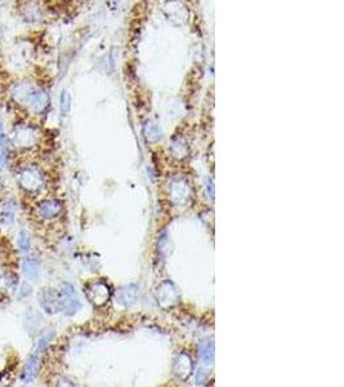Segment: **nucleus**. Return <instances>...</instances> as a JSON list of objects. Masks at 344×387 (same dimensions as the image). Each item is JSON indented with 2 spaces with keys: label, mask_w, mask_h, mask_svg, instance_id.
Returning <instances> with one entry per match:
<instances>
[{
  "label": "nucleus",
  "mask_w": 344,
  "mask_h": 387,
  "mask_svg": "<svg viewBox=\"0 0 344 387\" xmlns=\"http://www.w3.org/2000/svg\"><path fill=\"white\" fill-rule=\"evenodd\" d=\"M31 91L32 87L30 86L29 83H18L12 88V96L15 97L18 102H25L27 96L31 93Z\"/></svg>",
  "instance_id": "nucleus-10"
},
{
  "label": "nucleus",
  "mask_w": 344,
  "mask_h": 387,
  "mask_svg": "<svg viewBox=\"0 0 344 387\" xmlns=\"http://www.w3.org/2000/svg\"><path fill=\"white\" fill-rule=\"evenodd\" d=\"M15 221V207L13 204L8 203L3 208V213H2V222L6 225H12Z\"/></svg>",
  "instance_id": "nucleus-14"
},
{
  "label": "nucleus",
  "mask_w": 344,
  "mask_h": 387,
  "mask_svg": "<svg viewBox=\"0 0 344 387\" xmlns=\"http://www.w3.org/2000/svg\"><path fill=\"white\" fill-rule=\"evenodd\" d=\"M60 301H61V310H63V313L66 315L71 316L81 307L80 305L79 299L76 296V290L72 287L71 284L68 283H63L62 288H61V294H60Z\"/></svg>",
  "instance_id": "nucleus-2"
},
{
  "label": "nucleus",
  "mask_w": 344,
  "mask_h": 387,
  "mask_svg": "<svg viewBox=\"0 0 344 387\" xmlns=\"http://www.w3.org/2000/svg\"><path fill=\"white\" fill-rule=\"evenodd\" d=\"M2 34H3V32H2V27H0V37H2Z\"/></svg>",
  "instance_id": "nucleus-20"
},
{
  "label": "nucleus",
  "mask_w": 344,
  "mask_h": 387,
  "mask_svg": "<svg viewBox=\"0 0 344 387\" xmlns=\"http://www.w3.org/2000/svg\"><path fill=\"white\" fill-rule=\"evenodd\" d=\"M40 17V12L39 9H37V7L35 6H27L25 8V18L27 21H36L39 20Z\"/></svg>",
  "instance_id": "nucleus-17"
},
{
  "label": "nucleus",
  "mask_w": 344,
  "mask_h": 387,
  "mask_svg": "<svg viewBox=\"0 0 344 387\" xmlns=\"http://www.w3.org/2000/svg\"><path fill=\"white\" fill-rule=\"evenodd\" d=\"M70 108H71V96L67 91H63L61 94V114L66 117L70 112Z\"/></svg>",
  "instance_id": "nucleus-15"
},
{
  "label": "nucleus",
  "mask_w": 344,
  "mask_h": 387,
  "mask_svg": "<svg viewBox=\"0 0 344 387\" xmlns=\"http://www.w3.org/2000/svg\"><path fill=\"white\" fill-rule=\"evenodd\" d=\"M85 294L94 306H102L110 298V288L102 282L93 283L85 289Z\"/></svg>",
  "instance_id": "nucleus-5"
},
{
  "label": "nucleus",
  "mask_w": 344,
  "mask_h": 387,
  "mask_svg": "<svg viewBox=\"0 0 344 387\" xmlns=\"http://www.w3.org/2000/svg\"><path fill=\"white\" fill-rule=\"evenodd\" d=\"M37 299H39V303L41 306L44 311L47 314H56L61 310V301H60V294L53 289H49V288H46V289L40 290L39 296H37Z\"/></svg>",
  "instance_id": "nucleus-4"
},
{
  "label": "nucleus",
  "mask_w": 344,
  "mask_h": 387,
  "mask_svg": "<svg viewBox=\"0 0 344 387\" xmlns=\"http://www.w3.org/2000/svg\"><path fill=\"white\" fill-rule=\"evenodd\" d=\"M37 211H39L40 216L43 217V218L51 219L54 218V217H57L58 214L61 213V211H62V204H61V202H58V200L56 199L43 200V202L37 205Z\"/></svg>",
  "instance_id": "nucleus-7"
},
{
  "label": "nucleus",
  "mask_w": 344,
  "mask_h": 387,
  "mask_svg": "<svg viewBox=\"0 0 344 387\" xmlns=\"http://www.w3.org/2000/svg\"><path fill=\"white\" fill-rule=\"evenodd\" d=\"M30 245H31V242H30L29 234L26 231H21L20 235H18V247H20V249L22 252H27L30 249Z\"/></svg>",
  "instance_id": "nucleus-16"
},
{
  "label": "nucleus",
  "mask_w": 344,
  "mask_h": 387,
  "mask_svg": "<svg viewBox=\"0 0 344 387\" xmlns=\"http://www.w3.org/2000/svg\"><path fill=\"white\" fill-rule=\"evenodd\" d=\"M37 140V134L32 127L20 126L15 129L13 136H12V142L15 143L17 147L25 148L34 145Z\"/></svg>",
  "instance_id": "nucleus-3"
},
{
  "label": "nucleus",
  "mask_w": 344,
  "mask_h": 387,
  "mask_svg": "<svg viewBox=\"0 0 344 387\" xmlns=\"http://www.w3.org/2000/svg\"><path fill=\"white\" fill-rule=\"evenodd\" d=\"M18 182H20L21 187L25 188L26 191L35 192L43 187V173L36 167H26L18 173Z\"/></svg>",
  "instance_id": "nucleus-1"
},
{
  "label": "nucleus",
  "mask_w": 344,
  "mask_h": 387,
  "mask_svg": "<svg viewBox=\"0 0 344 387\" xmlns=\"http://www.w3.org/2000/svg\"><path fill=\"white\" fill-rule=\"evenodd\" d=\"M39 367H40L39 358H37L36 354H34V355L30 356V358L27 359V362H26L25 368H23L22 376H21L22 381L25 382V383H30V382L34 381L37 372H39Z\"/></svg>",
  "instance_id": "nucleus-8"
},
{
  "label": "nucleus",
  "mask_w": 344,
  "mask_h": 387,
  "mask_svg": "<svg viewBox=\"0 0 344 387\" xmlns=\"http://www.w3.org/2000/svg\"><path fill=\"white\" fill-rule=\"evenodd\" d=\"M213 343L209 341L204 342V343L200 346V358H201L202 360H204V363H206V364H210V363L213 362Z\"/></svg>",
  "instance_id": "nucleus-12"
},
{
  "label": "nucleus",
  "mask_w": 344,
  "mask_h": 387,
  "mask_svg": "<svg viewBox=\"0 0 344 387\" xmlns=\"http://www.w3.org/2000/svg\"><path fill=\"white\" fill-rule=\"evenodd\" d=\"M30 293H31V287H30L27 283H22V284H21L20 293H18V298H23V297L29 296Z\"/></svg>",
  "instance_id": "nucleus-19"
},
{
  "label": "nucleus",
  "mask_w": 344,
  "mask_h": 387,
  "mask_svg": "<svg viewBox=\"0 0 344 387\" xmlns=\"http://www.w3.org/2000/svg\"><path fill=\"white\" fill-rule=\"evenodd\" d=\"M54 337V332H49V333L44 334L41 338H40L39 343H37V350L39 351H44L47 347H48L49 342L52 341V338Z\"/></svg>",
  "instance_id": "nucleus-18"
},
{
  "label": "nucleus",
  "mask_w": 344,
  "mask_h": 387,
  "mask_svg": "<svg viewBox=\"0 0 344 387\" xmlns=\"http://www.w3.org/2000/svg\"><path fill=\"white\" fill-rule=\"evenodd\" d=\"M145 133L147 141H151V142L159 141L160 138H161V131H160L159 127L155 126L154 123H147V124H146Z\"/></svg>",
  "instance_id": "nucleus-13"
},
{
  "label": "nucleus",
  "mask_w": 344,
  "mask_h": 387,
  "mask_svg": "<svg viewBox=\"0 0 344 387\" xmlns=\"http://www.w3.org/2000/svg\"><path fill=\"white\" fill-rule=\"evenodd\" d=\"M25 103L30 108V111L35 112V114H41L49 106V96L44 91L32 89L31 93L26 98Z\"/></svg>",
  "instance_id": "nucleus-6"
},
{
  "label": "nucleus",
  "mask_w": 344,
  "mask_h": 387,
  "mask_svg": "<svg viewBox=\"0 0 344 387\" xmlns=\"http://www.w3.org/2000/svg\"><path fill=\"white\" fill-rule=\"evenodd\" d=\"M22 273L29 280H36L39 278L40 263L39 261L32 258H27L22 263Z\"/></svg>",
  "instance_id": "nucleus-9"
},
{
  "label": "nucleus",
  "mask_w": 344,
  "mask_h": 387,
  "mask_svg": "<svg viewBox=\"0 0 344 387\" xmlns=\"http://www.w3.org/2000/svg\"><path fill=\"white\" fill-rule=\"evenodd\" d=\"M9 142L7 136L4 134V129H3V122L0 119V164H4L8 159V147H9Z\"/></svg>",
  "instance_id": "nucleus-11"
}]
</instances>
